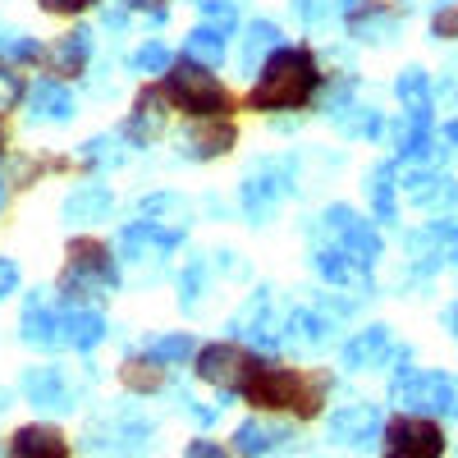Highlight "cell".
I'll use <instances>...</instances> for the list:
<instances>
[{
    "instance_id": "obj_1",
    "label": "cell",
    "mask_w": 458,
    "mask_h": 458,
    "mask_svg": "<svg viewBox=\"0 0 458 458\" xmlns=\"http://www.w3.org/2000/svg\"><path fill=\"white\" fill-rule=\"evenodd\" d=\"M326 394H330V380L326 376H308L298 367H284L276 358H252L243 386H239V399L261 408V412H289L298 422H308L326 408Z\"/></svg>"
},
{
    "instance_id": "obj_2",
    "label": "cell",
    "mask_w": 458,
    "mask_h": 458,
    "mask_svg": "<svg viewBox=\"0 0 458 458\" xmlns=\"http://www.w3.org/2000/svg\"><path fill=\"white\" fill-rule=\"evenodd\" d=\"M321 92V64L308 47H280L252 73V92H248V110L261 114H280V110H302Z\"/></svg>"
},
{
    "instance_id": "obj_3",
    "label": "cell",
    "mask_w": 458,
    "mask_h": 458,
    "mask_svg": "<svg viewBox=\"0 0 458 458\" xmlns=\"http://www.w3.org/2000/svg\"><path fill=\"white\" fill-rule=\"evenodd\" d=\"M298 193V161L289 151H266V157H252L239 174V211L252 229L271 225L276 211Z\"/></svg>"
},
{
    "instance_id": "obj_4",
    "label": "cell",
    "mask_w": 458,
    "mask_h": 458,
    "mask_svg": "<svg viewBox=\"0 0 458 458\" xmlns=\"http://www.w3.org/2000/svg\"><path fill=\"white\" fill-rule=\"evenodd\" d=\"M64 271H60V302L73 308H97L114 289H120V257L97 239H73L64 252Z\"/></svg>"
},
{
    "instance_id": "obj_5",
    "label": "cell",
    "mask_w": 458,
    "mask_h": 458,
    "mask_svg": "<svg viewBox=\"0 0 458 458\" xmlns=\"http://www.w3.org/2000/svg\"><path fill=\"white\" fill-rule=\"evenodd\" d=\"M308 239H317V243H335L344 257L358 266V276L371 271V266L380 261V252H386V243H380V234H376V225L362 220L353 207H344V202L326 207V211L308 225Z\"/></svg>"
},
{
    "instance_id": "obj_6",
    "label": "cell",
    "mask_w": 458,
    "mask_h": 458,
    "mask_svg": "<svg viewBox=\"0 0 458 458\" xmlns=\"http://www.w3.org/2000/svg\"><path fill=\"white\" fill-rule=\"evenodd\" d=\"M165 101L174 110H183L188 120H225L229 110H234V101H229L225 83L216 79L211 69L183 60V64H170L165 69Z\"/></svg>"
},
{
    "instance_id": "obj_7",
    "label": "cell",
    "mask_w": 458,
    "mask_h": 458,
    "mask_svg": "<svg viewBox=\"0 0 458 458\" xmlns=\"http://www.w3.org/2000/svg\"><path fill=\"white\" fill-rule=\"evenodd\" d=\"M151 445V422L138 417L133 408H106L97 412L88 431H83V449L88 454H110V458H133Z\"/></svg>"
},
{
    "instance_id": "obj_8",
    "label": "cell",
    "mask_w": 458,
    "mask_h": 458,
    "mask_svg": "<svg viewBox=\"0 0 458 458\" xmlns=\"http://www.w3.org/2000/svg\"><path fill=\"white\" fill-rule=\"evenodd\" d=\"M445 427L427 412H399L380 427V458H445Z\"/></svg>"
},
{
    "instance_id": "obj_9",
    "label": "cell",
    "mask_w": 458,
    "mask_h": 458,
    "mask_svg": "<svg viewBox=\"0 0 458 458\" xmlns=\"http://www.w3.org/2000/svg\"><path fill=\"white\" fill-rule=\"evenodd\" d=\"M229 339L257 344V349H280L284 344V308L276 302V289H252L243 308L229 317Z\"/></svg>"
},
{
    "instance_id": "obj_10",
    "label": "cell",
    "mask_w": 458,
    "mask_h": 458,
    "mask_svg": "<svg viewBox=\"0 0 458 458\" xmlns=\"http://www.w3.org/2000/svg\"><path fill=\"white\" fill-rule=\"evenodd\" d=\"M252 349H243L239 339H216V344H202V349L193 353V371L202 386H211L220 399H234L239 386H243V376L252 367Z\"/></svg>"
},
{
    "instance_id": "obj_11",
    "label": "cell",
    "mask_w": 458,
    "mask_h": 458,
    "mask_svg": "<svg viewBox=\"0 0 458 458\" xmlns=\"http://www.w3.org/2000/svg\"><path fill=\"white\" fill-rule=\"evenodd\" d=\"M92 386V376L83 380H73L69 367H55V362H42V367H28L23 380H19V390L32 408H42V412H73L79 408V399L88 394Z\"/></svg>"
},
{
    "instance_id": "obj_12",
    "label": "cell",
    "mask_w": 458,
    "mask_h": 458,
    "mask_svg": "<svg viewBox=\"0 0 458 458\" xmlns=\"http://www.w3.org/2000/svg\"><path fill=\"white\" fill-rule=\"evenodd\" d=\"M188 239V229H170V225H151V220H129L114 239V257L129 266H147V261H165L170 252H179Z\"/></svg>"
},
{
    "instance_id": "obj_13",
    "label": "cell",
    "mask_w": 458,
    "mask_h": 458,
    "mask_svg": "<svg viewBox=\"0 0 458 458\" xmlns=\"http://www.w3.org/2000/svg\"><path fill=\"white\" fill-rule=\"evenodd\" d=\"M110 216H114V193H110V183H101V179L73 183L69 193L60 198V220L69 229H92V225H106Z\"/></svg>"
},
{
    "instance_id": "obj_14",
    "label": "cell",
    "mask_w": 458,
    "mask_h": 458,
    "mask_svg": "<svg viewBox=\"0 0 458 458\" xmlns=\"http://www.w3.org/2000/svg\"><path fill=\"white\" fill-rule=\"evenodd\" d=\"M234 142H239V129L229 124V114L225 120H198V124H188L179 133V161H188V165L220 161Z\"/></svg>"
},
{
    "instance_id": "obj_15",
    "label": "cell",
    "mask_w": 458,
    "mask_h": 458,
    "mask_svg": "<svg viewBox=\"0 0 458 458\" xmlns=\"http://www.w3.org/2000/svg\"><path fill=\"white\" fill-rule=\"evenodd\" d=\"M165 120H170V101H165V92L142 88V92L133 97V110L124 114V124H120V138H124L129 147H151V142L165 133Z\"/></svg>"
},
{
    "instance_id": "obj_16",
    "label": "cell",
    "mask_w": 458,
    "mask_h": 458,
    "mask_svg": "<svg viewBox=\"0 0 458 458\" xmlns=\"http://www.w3.org/2000/svg\"><path fill=\"white\" fill-rule=\"evenodd\" d=\"M19 339L32 344V349H60V302L47 289H32L23 302V317H19Z\"/></svg>"
},
{
    "instance_id": "obj_17",
    "label": "cell",
    "mask_w": 458,
    "mask_h": 458,
    "mask_svg": "<svg viewBox=\"0 0 458 458\" xmlns=\"http://www.w3.org/2000/svg\"><path fill=\"white\" fill-rule=\"evenodd\" d=\"M79 114V97H73L60 79H37L28 88V120L42 124V129H60V124H73Z\"/></svg>"
},
{
    "instance_id": "obj_18",
    "label": "cell",
    "mask_w": 458,
    "mask_h": 458,
    "mask_svg": "<svg viewBox=\"0 0 458 458\" xmlns=\"http://www.w3.org/2000/svg\"><path fill=\"white\" fill-rule=\"evenodd\" d=\"M106 317L97 308H73V302H60V349L73 353H92L106 339Z\"/></svg>"
},
{
    "instance_id": "obj_19",
    "label": "cell",
    "mask_w": 458,
    "mask_h": 458,
    "mask_svg": "<svg viewBox=\"0 0 458 458\" xmlns=\"http://www.w3.org/2000/svg\"><path fill=\"white\" fill-rule=\"evenodd\" d=\"M92 47H97L92 28H69V32H60L55 42L47 47V64H51V73H60V79H79V73H88V64H92Z\"/></svg>"
},
{
    "instance_id": "obj_20",
    "label": "cell",
    "mask_w": 458,
    "mask_h": 458,
    "mask_svg": "<svg viewBox=\"0 0 458 458\" xmlns=\"http://www.w3.org/2000/svg\"><path fill=\"white\" fill-rule=\"evenodd\" d=\"M399 399H403V408L408 412H449V408H458V386L449 376H417V380H408V386H399Z\"/></svg>"
},
{
    "instance_id": "obj_21",
    "label": "cell",
    "mask_w": 458,
    "mask_h": 458,
    "mask_svg": "<svg viewBox=\"0 0 458 458\" xmlns=\"http://www.w3.org/2000/svg\"><path fill=\"white\" fill-rule=\"evenodd\" d=\"M133 220H151V225H170V229H188L193 225V202L174 188H157V193H142L133 202Z\"/></svg>"
},
{
    "instance_id": "obj_22",
    "label": "cell",
    "mask_w": 458,
    "mask_h": 458,
    "mask_svg": "<svg viewBox=\"0 0 458 458\" xmlns=\"http://www.w3.org/2000/svg\"><path fill=\"white\" fill-rule=\"evenodd\" d=\"M289 440H293V431L280 427V422H266V417H248V422L234 427V454L239 458H271Z\"/></svg>"
},
{
    "instance_id": "obj_23",
    "label": "cell",
    "mask_w": 458,
    "mask_h": 458,
    "mask_svg": "<svg viewBox=\"0 0 458 458\" xmlns=\"http://www.w3.org/2000/svg\"><path fill=\"white\" fill-rule=\"evenodd\" d=\"M10 458H69V440L51 422H28L10 436Z\"/></svg>"
},
{
    "instance_id": "obj_24",
    "label": "cell",
    "mask_w": 458,
    "mask_h": 458,
    "mask_svg": "<svg viewBox=\"0 0 458 458\" xmlns=\"http://www.w3.org/2000/svg\"><path fill=\"white\" fill-rule=\"evenodd\" d=\"M330 120H335V129L344 138H380V129H386V114H380L376 106L353 101L349 92L330 97Z\"/></svg>"
},
{
    "instance_id": "obj_25",
    "label": "cell",
    "mask_w": 458,
    "mask_h": 458,
    "mask_svg": "<svg viewBox=\"0 0 458 458\" xmlns=\"http://www.w3.org/2000/svg\"><path fill=\"white\" fill-rule=\"evenodd\" d=\"M399 188H403V193H408V198H412L417 207H422V211H431V216H436V211L445 216L449 207H458V183H454L449 174H431V170H417V174H408V179H403Z\"/></svg>"
},
{
    "instance_id": "obj_26",
    "label": "cell",
    "mask_w": 458,
    "mask_h": 458,
    "mask_svg": "<svg viewBox=\"0 0 458 458\" xmlns=\"http://www.w3.org/2000/svg\"><path fill=\"white\" fill-rule=\"evenodd\" d=\"M280 47H284L280 23H276V19H252V23L243 28V37H239V64H243V73H257Z\"/></svg>"
},
{
    "instance_id": "obj_27",
    "label": "cell",
    "mask_w": 458,
    "mask_h": 458,
    "mask_svg": "<svg viewBox=\"0 0 458 458\" xmlns=\"http://www.w3.org/2000/svg\"><path fill=\"white\" fill-rule=\"evenodd\" d=\"M349 23V32L358 37V42H390V37L399 32V14L394 10H386V5H376V0H358L353 5V14L344 19Z\"/></svg>"
},
{
    "instance_id": "obj_28",
    "label": "cell",
    "mask_w": 458,
    "mask_h": 458,
    "mask_svg": "<svg viewBox=\"0 0 458 458\" xmlns=\"http://www.w3.org/2000/svg\"><path fill=\"white\" fill-rule=\"evenodd\" d=\"M216 289V266H211V252L207 257H193V261H183V276H179V308L193 317L207 308V298Z\"/></svg>"
},
{
    "instance_id": "obj_29",
    "label": "cell",
    "mask_w": 458,
    "mask_h": 458,
    "mask_svg": "<svg viewBox=\"0 0 458 458\" xmlns=\"http://www.w3.org/2000/svg\"><path fill=\"white\" fill-rule=\"evenodd\" d=\"M229 28H216V23H198L193 32L183 37V60H193L202 69H220L225 55H229Z\"/></svg>"
},
{
    "instance_id": "obj_30",
    "label": "cell",
    "mask_w": 458,
    "mask_h": 458,
    "mask_svg": "<svg viewBox=\"0 0 458 458\" xmlns=\"http://www.w3.org/2000/svg\"><path fill=\"white\" fill-rule=\"evenodd\" d=\"M412 257H431V261H449V266H458V225L454 220H436V225H427L422 234H412Z\"/></svg>"
},
{
    "instance_id": "obj_31",
    "label": "cell",
    "mask_w": 458,
    "mask_h": 458,
    "mask_svg": "<svg viewBox=\"0 0 458 458\" xmlns=\"http://www.w3.org/2000/svg\"><path fill=\"white\" fill-rule=\"evenodd\" d=\"M79 161L88 165V170H120L124 161H129V142L120 138V133H97V138H88L83 147H79Z\"/></svg>"
},
{
    "instance_id": "obj_32",
    "label": "cell",
    "mask_w": 458,
    "mask_h": 458,
    "mask_svg": "<svg viewBox=\"0 0 458 458\" xmlns=\"http://www.w3.org/2000/svg\"><path fill=\"white\" fill-rule=\"evenodd\" d=\"M47 47L37 42V37L10 19H0V64H32V60H42Z\"/></svg>"
},
{
    "instance_id": "obj_33",
    "label": "cell",
    "mask_w": 458,
    "mask_h": 458,
    "mask_svg": "<svg viewBox=\"0 0 458 458\" xmlns=\"http://www.w3.org/2000/svg\"><path fill=\"white\" fill-rule=\"evenodd\" d=\"M289 5H293V19L302 28H335L353 14L358 0H289Z\"/></svg>"
},
{
    "instance_id": "obj_34",
    "label": "cell",
    "mask_w": 458,
    "mask_h": 458,
    "mask_svg": "<svg viewBox=\"0 0 458 458\" xmlns=\"http://www.w3.org/2000/svg\"><path fill=\"white\" fill-rule=\"evenodd\" d=\"M151 362H161V367H183L188 358L198 353V339L188 335V330H170V335H157V339H147V349H142Z\"/></svg>"
},
{
    "instance_id": "obj_35",
    "label": "cell",
    "mask_w": 458,
    "mask_h": 458,
    "mask_svg": "<svg viewBox=\"0 0 458 458\" xmlns=\"http://www.w3.org/2000/svg\"><path fill=\"white\" fill-rule=\"evenodd\" d=\"M165 371H170V367L151 362L147 353L120 362V380H124V390H129V394H157V390L165 386Z\"/></svg>"
},
{
    "instance_id": "obj_36",
    "label": "cell",
    "mask_w": 458,
    "mask_h": 458,
    "mask_svg": "<svg viewBox=\"0 0 458 458\" xmlns=\"http://www.w3.org/2000/svg\"><path fill=\"white\" fill-rule=\"evenodd\" d=\"M394 193H399V183H394V165L386 161V165H376L371 174H367V202H371V211H376V220H394Z\"/></svg>"
},
{
    "instance_id": "obj_37",
    "label": "cell",
    "mask_w": 458,
    "mask_h": 458,
    "mask_svg": "<svg viewBox=\"0 0 458 458\" xmlns=\"http://www.w3.org/2000/svg\"><path fill=\"white\" fill-rule=\"evenodd\" d=\"M390 349V335L380 330V326H371V330H362L349 349H344V367H353V371H362V367H371V362H380V353Z\"/></svg>"
},
{
    "instance_id": "obj_38",
    "label": "cell",
    "mask_w": 458,
    "mask_h": 458,
    "mask_svg": "<svg viewBox=\"0 0 458 458\" xmlns=\"http://www.w3.org/2000/svg\"><path fill=\"white\" fill-rule=\"evenodd\" d=\"M371 408H349V412H335L330 417V440L344 445H371Z\"/></svg>"
},
{
    "instance_id": "obj_39",
    "label": "cell",
    "mask_w": 458,
    "mask_h": 458,
    "mask_svg": "<svg viewBox=\"0 0 458 458\" xmlns=\"http://www.w3.org/2000/svg\"><path fill=\"white\" fill-rule=\"evenodd\" d=\"M170 64H174V55H170L165 42H142V47L129 55V73H142V79H147V73H165Z\"/></svg>"
},
{
    "instance_id": "obj_40",
    "label": "cell",
    "mask_w": 458,
    "mask_h": 458,
    "mask_svg": "<svg viewBox=\"0 0 458 458\" xmlns=\"http://www.w3.org/2000/svg\"><path fill=\"white\" fill-rule=\"evenodd\" d=\"M23 97H28L23 73H19L14 64H0V114H5V110H14Z\"/></svg>"
},
{
    "instance_id": "obj_41",
    "label": "cell",
    "mask_w": 458,
    "mask_h": 458,
    "mask_svg": "<svg viewBox=\"0 0 458 458\" xmlns=\"http://www.w3.org/2000/svg\"><path fill=\"white\" fill-rule=\"evenodd\" d=\"M193 10L207 14V23L216 28H234V14H239V0H188Z\"/></svg>"
},
{
    "instance_id": "obj_42",
    "label": "cell",
    "mask_w": 458,
    "mask_h": 458,
    "mask_svg": "<svg viewBox=\"0 0 458 458\" xmlns=\"http://www.w3.org/2000/svg\"><path fill=\"white\" fill-rule=\"evenodd\" d=\"M120 5L129 10V14H142L151 28H161L165 19H170V10H165V0H120Z\"/></svg>"
},
{
    "instance_id": "obj_43",
    "label": "cell",
    "mask_w": 458,
    "mask_h": 458,
    "mask_svg": "<svg viewBox=\"0 0 458 458\" xmlns=\"http://www.w3.org/2000/svg\"><path fill=\"white\" fill-rule=\"evenodd\" d=\"M92 5H101V0H37V10L55 14V19H73V14H83V10H92Z\"/></svg>"
},
{
    "instance_id": "obj_44",
    "label": "cell",
    "mask_w": 458,
    "mask_h": 458,
    "mask_svg": "<svg viewBox=\"0 0 458 458\" xmlns=\"http://www.w3.org/2000/svg\"><path fill=\"white\" fill-rule=\"evenodd\" d=\"M183 458H239V454H234V449H225L220 440H207V436H198V440H188Z\"/></svg>"
},
{
    "instance_id": "obj_45",
    "label": "cell",
    "mask_w": 458,
    "mask_h": 458,
    "mask_svg": "<svg viewBox=\"0 0 458 458\" xmlns=\"http://www.w3.org/2000/svg\"><path fill=\"white\" fill-rule=\"evenodd\" d=\"M431 37H436V42H440V37H445V42H458V0L431 19Z\"/></svg>"
},
{
    "instance_id": "obj_46",
    "label": "cell",
    "mask_w": 458,
    "mask_h": 458,
    "mask_svg": "<svg viewBox=\"0 0 458 458\" xmlns=\"http://www.w3.org/2000/svg\"><path fill=\"white\" fill-rule=\"evenodd\" d=\"M19 280H23V276H19V261L0 252V302H5V298L19 289Z\"/></svg>"
},
{
    "instance_id": "obj_47",
    "label": "cell",
    "mask_w": 458,
    "mask_h": 458,
    "mask_svg": "<svg viewBox=\"0 0 458 458\" xmlns=\"http://www.w3.org/2000/svg\"><path fill=\"white\" fill-rule=\"evenodd\" d=\"M0 151H5V129H0Z\"/></svg>"
}]
</instances>
